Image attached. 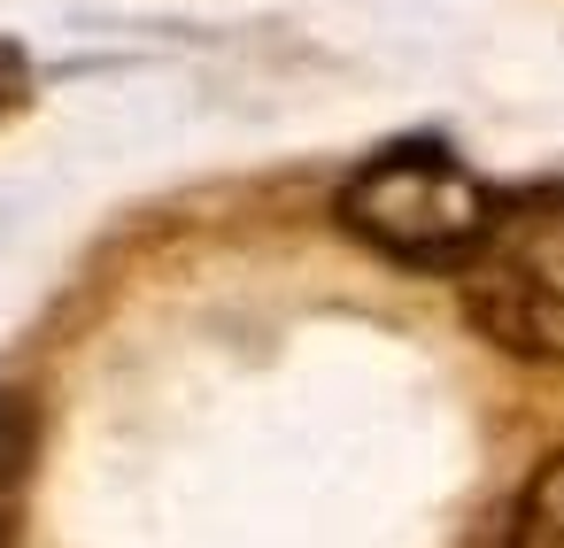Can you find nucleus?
<instances>
[{"label": "nucleus", "instance_id": "1", "mask_svg": "<svg viewBox=\"0 0 564 548\" xmlns=\"http://www.w3.org/2000/svg\"><path fill=\"white\" fill-rule=\"evenodd\" d=\"M448 278L479 340L518 363H564V178L502 186Z\"/></svg>", "mask_w": 564, "mask_h": 548}, {"label": "nucleus", "instance_id": "2", "mask_svg": "<svg viewBox=\"0 0 564 548\" xmlns=\"http://www.w3.org/2000/svg\"><path fill=\"white\" fill-rule=\"evenodd\" d=\"M340 232L402 271H456L495 209V186L433 132L379 147L340 186Z\"/></svg>", "mask_w": 564, "mask_h": 548}, {"label": "nucleus", "instance_id": "3", "mask_svg": "<svg viewBox=\"0 0 564 548\" xmlns=\"http://www.w3.org/2000/svg\"><path fill=\"white\" fill-rule=\"evenodd\" d=\"M32 463H40V402L24 386H0V548H24Z\"/></svg>", "mask_w": 564, "mask_h": 548}, {"label": "nucleus", "instance_id": "4", "mask_svg": "<svg viewBox=\"0 0 564 548\" xmlns=\"http://www.w3.org/2000/svg\"><path fill=\"white\" fill-rule=\"evenodd\" d=\"M502 548H564V448H556V456H541V463L525 471Z\"/></svg>", "mask_w": 564, "mask_h": 548}, {"label": "nucleus", "instance_id": "5", "mask_svg": "<svg viewBox=\"0 0 564 548\" xmlns=\"http://www.w3.org/2000/svg\"><path fill=\"white\" fill-rule=\"evenodd\" d=\"M24 86H32V78H24V47H17V40H0V117L24 101Z\"/></svg>", "mask_w": 564, "mask_h": 548}]
</instances>
